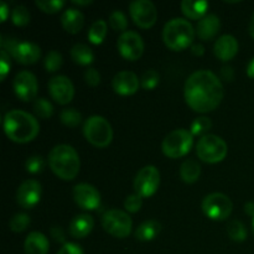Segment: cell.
Here are the masks:
<instances>
[{
	"label": "cell",
	"instance_id": "obj_16",
	"mask_svg": "<svg viewBox=\"0 0 254 254\" xmlns=\"http://www.w3.org/2000/svg\"><path fill=\"white\" fill-rule=\"evenodd\" d=\"M73 200L83 210H97L101 205V193L89 184H78L73 188Z\"/></svg>",
	"mask_w": 254,
	"mask_h": 254
},
{
	"label": "cell",
	"instance_id": "obj_51",
	"mask_svg": "<svg viewBox=\"0 0 254 254\" xmlns=\"http://www.w3.org/2000/svg\"><path fill=\"white\" fill-rule=\"evenodd\" d=\"M250 34L254 39V14L252 15V19H251V22H250Z\"/></svg>",
	"mask_w": 254,
	"mask_h": 254
},
{
	"label": "cell",
	"instance_id": "obj_3",
	"mask_svg": "<svg viewBox=\"0 0 254 254\" xmlns=\"http://www.w3.org/2000/svg\"><path fill=\"white\" fill-rule=\"evenodd\" d=\"M49 164L51 170L64 181L73 180L81 166L77 151L67 144H60L51 149L49 154Z\"/></svg>",
	"mask_w": 254,
	"mask_h": 254
},
{
	"label": "cell",
	"instance_id": "obj_34",
	"mask_svg": "<svg viewBox=\"0 0 254 254\" xmlns=\"http://www.w3.org/2000/svg\"><path fill=\"white\" fill-rule=\"evenodd\" d=\"M109 25L116 31L126 32L127 27H128V20H127L126 14L123 11H119V10L113 11L109 16Z\"/></svg>",
	"mask_w": 254,
	"mask_h": 254
},
{
	"label": "cell",
	"instance_id": "obj_52",
	"mask_svg": "<svg viewBox=\"0 0 254 254\" xmlns=\"http://www.w3.org/2000/svg\"><path fill=\"white\" fill-rule=\"evenodd\" d=\"M252 228H253V235H254V217H253V221H252Z\"/></svg>",
	"mask_w": 254,
	"mask_h": 254
},
{
	"label": "cell",
	"instance_id": "obj_6",
	"mask_svg": "<svg viewBox=\"0 0 254 254\" xmlns=\"http://www.w3.org/2000/svg\"><path fill=\"white\" fill-rule=\"evenodd\" d=\"M193 144V135L186 129H175L170 131L161 144L163 153L168 158L179 159L185 156L191 150Z\"/></svg>",
	"mask_w": 254,
	"mask_h": 254
},
{
	"label": "cell",
	"instance_id": "obj_49",
	"mask_svg": "<svg viewBox=\"0 0 254 254\" xmlns=\"http://www.w3.org/2000/svg\"><path fill=\"white\" fill-rule=\"evenodd\" d=\"M247 74H248V77H251V78L254 79V57L252 60H251L250 64H248Z\"/></svg>",
	"mask_w": 254,
	"mask_h": 254
},
{
	"label": "cell",
	"instance_id": "obj_15",
	"mask_svg": "<svg viewBox=\"0 0 254 254\" xmlns=\"http://www.w3.org/2000/svg\"><path fill=\"white\" fill-rule=\"evenodd\" d=\"M49 93L55 102L64 106L73 99V83L66 76H55L49 82Z\"/></svg>",
	"mask_w": 254,
	"mask_h": 254
},
{
	"label": "cell",
	"instance_id": "obj_32",
	"mask_svg": "<svg viewBox=\"0 0 254 254\" xmlns=\"http://www.w3.org/2000/svg\"><path fill=\"white\" fill-rule=\"evenodd\" d=\"M160 82V74L156 69H146L143 73L140 78V84L144 89L146 91H150V89H154Z\"/></svg>",
	"mask_w": 254,
	"mask_h": 254
},
{
	"label": "cell",
	"instance_id": "obj_26",
	"mask_svg": "<svg viewBox=\"0 0 254 254\" xmlns=\"http://www.w3.org/2000/svg\"><path fill=\"white\" fill-rule=\"evenodd\" d=\"M71 59L74 64L81 66H88L93 62L94 54L89 46L86 44H76L71 49Z\"/></svg>",
	"mask_w": 254,
	"mask_h": 254
},
{
	"label": "cell",
	"instance_id": "obj_17",
	"mask_svg": "<svg viewBox=\"0 0 254 254\" xmlns=\"http://www.w3.org/2000/svg\"><path fill=\"white\" fill-rule=\"evenodd\" d=\"M42 188L41 184L36 180H26L19 186L16 191V202L22 208L35 207L41 198Z\"/></svg>",
	"mask_w": 254,
	"mask_h": 254
},
{
	"label": "cell",
	"instance_id": "obj_7",
	"mask_svg": "<svg viewBox=\"0 0 254 254\" xmlns=\"http://www.w3.org/2000/svg\"><path fill=\"white\" fill-rule=\"evenodd\" d=\"M227 144L220 136L215 134H206L198 140L196 145V153L198 159L208 164H216L222 161L227 155Z\"/></svg>",
	"mask_w": 254,
	"mask_h": 254
},
{
	"label": "cell",
	"instance_id": "obj_42",
	"mask_svg": "<svg viewBox=\"0 0 254 254\" xmlns=\"http://www.w3.org/2000/svg\"><path fill=\"white\" fill-rule=\"evenodd\" d=\"M84 81L88 86L97 87L101 83V74L96 68H88L84 72Z\"/></svg>",
	"mask_w": 254,
	"mask_h": 254
},
{
	"label": "cell",
	"instance_id": "obj_20",
	"mask_svg": "<svg viewBox=\"0 0 254 254\" xmlns=\"http://www.w3.org/2000/svg\"><path fill=\"white\" fill-rule=\"evenodd\" d=\"M220 29V17L215 14H208L198 20L197 25H196V35L198 36V39L203 40V41H210L218 34Z\"/></svg>",
	"mask_w": 254,
	"mask_h": 254
},
{
	"label": "cell",
	"instance_id": "obj_35",
	"mask_svg": "<svg viewBox=\"0 0 254 254\" xmlns=\"http://www.w3.org/2000/svg\"><path fill=\"white\" fill-rule=\"evenodd\" d=\"M211 128H212L211 119L207 118V117H200V118H196L192 122L190 131L192 135H202V134L207 133Z\"/></svg>",
	"mask_w": 254,
	"mask_h": 254
},
{
	"label": "cell",
	"instance_id": "obj_41",
	"mask_svg": "<svg viewBox=\"0 0 254 254\" xmlns=\"http://www.w3.org/2000/svg\"><path fill=\"white\" fill-rule=\"evenodd\" d=\"M10 67H11L10 55L7 54L5 50H1V52H0V78H1V81H4L5 79Z\"/></svg>",
	"mask_w": 254,
	"mask_h": 254
},
{
	"label": "cell",
	"instance_id": "obj_45",
	"mask_svg": "<svg viewBox=\"0 0 254 254\" xmlns=\"http://www.w3.org/2000/svg\"><path fill=\"white\" fill-rule=\"evenodd\" d=\"M221 78L225 79V81L231 82L235 78V71L231 66H223L221 68Z\"/></svg>",
	"mask_w": 254,
	"mask_h": 254
},
{
	"label": "cell",
	"instance_id": "obj_31",
	"mask_svg": "<svg viewBox=\"0 0 254 254\" xmlns=\"http://www.w3.org/2000/svg\"><path fill=\"white\" fill-rule=\"evenodd\" d=\"M34 112L39 118L47 119L54 114V106L46 98H37L34 102Z\"/></svg>",
	"mask_w": 254,
	"mask_h": 254
},
{
	"label": "cell",
	"instance_id": "obj_30",
	"mask_svg": "<svg viewBox=\"0 0 254 254\" xmlns=\"http://www.w3.org/2000/svg\"><path fill=\"white\" fill-rule=\"evenodd\" d=\"M60 121L66 127L74 128V127L79 126V123H81L82 114L74 108H64L60 113Z\"/></svg>",
	"mask_w": 254,
	"mask_h": 254
},
{
	"label": "cell",
	"instance_id": "obj_33",
	"mask_svg": "<svg viewBox=\"0 0 254 254\" xmlns=\"http://www.w3.org/2000/svg\"><path fill=\"white\" fill-rule=\"evenodd\" d=\"M30 222H31V221H30V217L26 213H16V215L10 220L9 227L12 232L21 233L24 232V231H26Z\"/></svg>",
	"mask_w": 254,
	"mask_h": 254
},
{
	"label": "cell",
	"instance_id": "obj_11",
	"mask_svg": "<svg viewBox=\"0 0 254 254\" xmlns=\"http://www.w3.org/2000/svg\"><path fill=\"white\" fill-rule=\"evenodd\" d=\"M160 185V173L153 165L144 166L134 179V190L140 197H150Z\"/></svg>",
	"mask_w": 254,
	"mask_h": 254
},
{
	"label": "cell",
	"instance_id": "obj_36",
	"mask_svg": "<svg viewBox=\"0 0 254 254\" xmlns=\"http://www.w3.org/2000/svg\"><path fill=\"white\" fill-rule=\"evenodd\" d=\"M62 55L60 54L59 51H50L49 54L45 57V68H46L47 72H56L57 69L61 68L62 66Z\"/></svg>",
	"mask_w": 254,
	"mask_h": 254
},
{
	"label": "cell",
	"instance_id": "obj_8",
	"mask_svg": "<svg viewBox=\"0 0 254 254\" xmlns=\"http://www.w3.org/2000/svg\"><path fill=\"white\" fill-rule=\"evenodd\" d=\"M1 46L2 50L21 64H32L41 57V49L34 42H19L14 39H2Z\"/></svg>",
	"mask_w": 254,
	"mask_h": 254
},
{
	"label": "cell",
	"instance_id": "obj_46",
	"mask_svg": "<svg viewBox=\"0 0 254 254\" xmlns=\"http://www.w3.org/2000/svg\"><path fill=\"white\" fill-rule=\"evenodd\" d=\"M191 52H192L195 56H202L205 54V47L201 44H195L191 46Z\"/></svg>",
	"mask_w": 254,
	"mask_h": 254
},
{
	"label": "cell",
	"instance_id": "obj_13",
	"mask_svg": "<svg viewBox=\"0 0 254 254\" xmlns=\"http://www.w3.org/2000/svg\"><path fill=\"white\" fill-rule=\"evenodd\" d=\"M119 54L128 61H136L144 52V42L140 35L135 31L122 32L117 41Z\"/></svg>",
	"mask_w": 254,
	"mask_h": 254
},
{
	"label": "cell",
	"instance_id": "obj_43",
	"mask_svg": "<svg viewBox=\"0 0 254 254\" xmlns=\"http://www.w3.org/2000/svg\"><path fill=\"white\" fill-rule=\"evenodd\" d=\"M57 254H83V250L76 243H66L60 248Z\"/></svg>",
	"mask_w": 254,
	"mask_h": 254
},
{
	"label": "cell",
	"instance_id": "obj_40",
	"mask_svg": "<svg viewBox=\"0 0 254 254\" xmlns=\"http://www.w3.org/2000/svg\"><path fill=\"white\" fill-rule=\"evenodd\" d=\"M141 206H143V197H140V196L136 195V193L129 195L128 197L126 198V201H124V207H126V210L128 211V212H138L141 208Z\"/></svg>",
	"mask_w": 254,
	"mask_h": 254
},
{
	"label": "cell",
	"instance_id": "obj_9",
	"mask_svg": "<svg viewBox=\"0 0 254 254\" xmlns=\"http://www.w3.org/2000/svg\"><path fill=\"white\" fill-rule=\"evenodd\" d=\"M102 227L109 233L111 236L116 238H126L130 235L133 222L131 218L127 212L122 210H113L107 211L102 217Z\"/></svg>",
	"mask_w": 254,
	"mask_h": 254
},
{
	"label": "cell",
	"instance_id": "obj_38",
	"mask_svg": "<svg viewBox=\"0 0 254 254\" xmlns=\"http://www.w3.org/2000/svg\"><path fill=\"white\" fill-rule=\"evenodd\" d=\"M36 6L46 14H55L64 6L62 0H36Z\"/></svg>",
	"mask_w": 254,
	"mask_h": 254
},
{
	"label": "cell",
	"instance_id": "obj_2",
	"mask_svg": "<svg viewBox=\"0 0 254 254\" xmlns=\"http://www.w3.org/2000/svg\"><path fill=\"white\" fill-rule=\"evenodd\" d=\"M4 130L10 140L24 144L36 138L40 126L32 114L20 109H12L4 117Z\"/></svg>",
	"mask_w": 254,
	"mask_h": 254
},
{
	"label": "cell",
	"instance_id": "obj_22",
	"mask_svg": "<svg viewBox=\"0 0 254 254\" xmlns=\"http://www.w3.org/2000/svg\"><path fill=\"white\" fill-rule=\"evenodd\" d=\"M61 25L69 34H78L84 25V16L76 7H68L61 15Z\"/></svg>",
	"mask_w": 254,
	"mask_h": 254
},
{
	"label": "cell",
	"instance_id": "obj_47",
	"mask_svg": "<svg viewBox=\"0 0 254 254\" xmlns=\"http://www.w3.org/2000/svg\"><path fill=\"white\" fill-rule=\"evenodd\" d=\"M7 14H9V10H7V5L4 1L0 2V15H1V22H4L6 20Z\"/></svg>",
	"mask_w": 254,
	"mask_h": 254
},
{
	"label": "cell",
	"instance_id": "obj_10",
	"mask_svg": "<svg viewBox=\"0 0 254 254\" xmlns=\"http://www.w3.org/2000/svg\"><path fill=\"white\" fill-rule=\"evenodd\" d=\"M233 203L227 195L212 192L202 201V211L208 218L213 221H223L232 213Z\"/></svg>",
	"mask_w": 254,
	"mask_h": 254
},
{
	"label": "cell",
	"instance_id": "obj_18",
	"mask_svg": "<svg viewBox=\"0 0 254 254\" xmlns=\"http://www.w3.org/2000/svg\"><path fill=\"white\" fill-rule=\"evenodd\" d=\"M114 92L121 96H131L139 88V78L134 72L121 71L114 76L112 81Z\"/></svg>",
	"mask_w": 254,
	"mask_h": 254
},
{
	"label": "cell",
	"instance_id": "obj_19",
	"mask_svg": "<svg viewBox=\"0 0 254 254\" xmlns=\"http://www.w3.org/2000/svg\"><path fill=\"white\" fill-rule=\"evenodd\" d=\"M238 41L232 35H222L218 37L213 46V52L216 57L223 62L232 60L238 52Z\"/></svg>",
	"mask_w": 254,
	"mask_h": 254
},
{
	"label": "cell",
	"instance_id": "obj_1",
	"mask_svg": "<svg viewBox=\"0 0 254 254\" xmlns=\"http://www.w3.org/2000/svg\"><path fill=\"white\" fill-rule=\"evenodd\" d=\"M184 94L191 109L198 113H207L220 106L225 92L222 82L213 72L200 69L186 79Z\"/></svg>",
	"mask_w": 254,
	"mask_h": 254
},
{
	"label": "cell",
	"instance_id": "obj_5",
	"mask_svg": "<svg viewBox=\"0 0 254 254\" xmlns=\"http://www.w3.org/2000/svg\"><path fill=\"white\" fill-rule=\"evenodd\" d=\"M84 138L97 148H106L112 143L113 129L104 117L92 116L83 124Z\"/></svg>",
	"mask_w": 254,
	"mask_h": 254
},
{
	"label": "cell",
	"instance_id": "obj_48",
	"mask_svg": "<svg viewBox=\"0 0 254 254\" xmlns=\"http://www.w3.org/2000/svg\"><path fill=\"white\" fill-rule=\"evenodd\" d=\"M245 212L247 213L248 216H251V217H254V202H247L245 205Z\"/></svg>",
	"mask_w": 254,
	"mask_h": 254
},
{
	"label": "cell",
	"instance_id": "obj_37",
	"mask_svg": "<svg viewBox=\"0 0 254 254\" xmlns=\"http://www.w3.org/2000/svg\"><path fill=\"white\" fill-rule=\"evenodd\" d=\"M11 20L16 26H25L30 22V12L27 7L19 5L11 11Z\"/></svg>",
	"mask_w": 254,
	"mask_h": 254
},
{
	"label": "cell",
	"instance_id": "obj_28",
	"mask_svg": "<svg viewBox=\"0 0 254 254\" xmlns=\"http://www.w3.org/2000/svg\"><path fill=\"white\" fill-rule=\"evenodd\" d=\"M107 31H108V25L104 20H97L91 25L88 30V39L92 44L99 45L106 39Z\"/></svg>",
	"mask_w": 254,
	"mask_h": 254
},
{
	"label": "cell",
	"instance_id": "obj_12",
	"mask_svg": "<svg viewBox=\"0 0 254 254\" xmlns=\"http://www.w3.org/2000/svg\"><path fill=\"white\" fill-rule=\"evenodd\" d=\"M129 12L134 24L141 29L154 26L158 20V10L150 0H134L129 5Z\"/></svg>",
	"mask_w": 254,
	"mask_h": 254
},
{
	"label": "cell",
	"instance_id": "obj_29",
	"mask_svg": "<svg viewBox=\"0 0 254 254\" xmlns=\"http://www.w3.org/2000/svg\"><path fill=\"white\" fill-rule=\"evenodd\" d=\"M227 233L235 242H243L247 238V230L241 221L233 220L227 225Z\"/></svg>",
	"mask_w": 254,
	"mask_h": 254
},
{
	"label": "cell",
	"instance_id": "obj_39",
	"mask_svg": "<svg viewBox=\"0 0 254 254\" xmlns=\"http://www.w3.org/2000/svg\"><path fill=\"white\" fill-rule=\"evenodd\" d=\"M25 168L26 171L30 174H39L44 170L45 168V160L42 156L40 155H34L31 158H29L25 163Z\"/></svg>",
	"mask_w": 254,
	"mask_h": 254
},
{
	"label": "cell",
	"instance_id": "obj_27",
	"mask_svg": "<svg viewBox=\"0 0 254 254\" xmlns=\"http://www.w3.org/2000/svg\"><path fill=\"white\" fill-rule=\"evenodd\" d=\"M201 175V166L193 159H188L181 164L180 176L186 184H193L198 180Z\"/></svg>",
	"mask_w": 254,
	"mask_h": 254
},
{
	"label": "cell",
	"instance_id": "obj_21",
	"mask_svg": "<svg viewBox=\"0 0 254 254\" xmlns=\"http://www.w3.org/2000/svg\"><path fill=\"white\" fill-rule=\"evenodd\" d=\"M94 227L93 217L87 213H81L72 218L69 222V235L73 238H84L92 232Z\"/></svg>",
	"mask_w": 254,
	"mask_h": 254
},
{
	"label": "cell",
	"instance_id": "obj_50",
	"mask_svg": "<svg viewBox=\"0 0 254 254\" xmlns=\"http://www.w3.org/2000/svg\"><path fill=\"white\" fill-rule=\"evenodd\" d=\"M73 4L79 5V6H86V5H91L92 4V0H73Z\"/></svg>",
	"mask_w": 254,
	"mask_h": 254
},
{
	"label": "cell",
	"instance_id": "obj_14",
	"mask_svg": "<svg viewBox=\"0 0 254 254\" xmlns=\"http://www.w3.org/2000/svg\"><path fill=\"white\" fill-rule=\"evenodd\" d=\"M14 91L17 98L22 102H30L36 98L39 84L34 73L30 71H21L14 78Z\"/></svg>",
	"mask_w": 254,
	"mask_h": 254
},
{
	"label": "cell",
	"instance_id": "obj_4",
	"mask_svg": "<svg viewBox=\"0 0 254 254\" xmlns=\"http://www.w3.org/2000/svg\"><path fill=\"white\" fill-rule=\"evenodd\" d=\"M196 30L192 24L183 17H175L165 24L163 30V40L173 51H183L192 45Z\"/></svg>",
	"mask_w": 254,
	"mask_h": 254
},
{
	"label": "cell",
	"instance_id": "obj_44",
	"mask_svg": "<svg viewBox=\"0 0 254 254\" xmlns=\"http://www.w3.org/2000/svg\"><path fill=\"white\" fill-rule=\"evenodd\" d=\"M50 233H51V237L54 238L57 243H64V245H66V243H64L66 237H64V232L61 227H59V226H55V227L51 228Z\"/></svg>",
	"mask_w": 254,
	"mask_h": 254
},
{
	"label": "cell",
	"instance_id": "obj_23",
	"mask_svg": "<svg viewBox=\"0 0 254 254\" xmlns=\"http://www.w3.org/2000/svg\"><path fill=\"white\" fill-rule=\"evenodd\" d=\"M24 248L26 254H47L50 243L44 233L31 232L25 240Z\"/></svg>",
	"mask_w": 254,
	"mask_h": 254
},
{
	"label": "cell",
	"instance_id": "obj_24",
	"mask_svg": "<svg viewBox=\"0 0 254 254\" xmlns=\"http://www.w3.org/2000/svg\"><path fill=\"white\" fill-rule=\"evenodd\" d=\"M208 6H210V4L207 1H205V0H200V1L184 0L181 2V11L189 19L200 20L206 15Z\"/></svg>",
	"mask_w": 254,
	"mask_h": 254
},
{
	"label": "cell",
	"instance_id": "obj_25",
	"mask_svg": "<svg viewBox=\"0 0 254 254\" xmlns=\"http://www.w3.org/2000/svg\"><path fill=\"white\" fill-rule=\"evenodd\" d=\"M161 225L155 220H149L138 226L135 230V238L141 242L153 241L160 233Z\"/></svg>",
	"mask_w": 254,
	"mask_h": 254
}]
</instances>
